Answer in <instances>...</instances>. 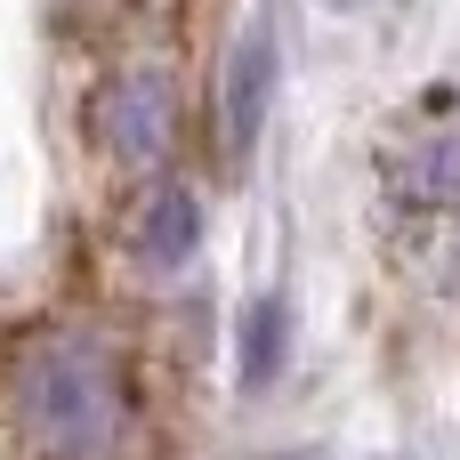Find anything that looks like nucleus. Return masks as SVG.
<instances>
[{"label": "nucleus", "mask_w": 460, "mask_h": 460, "mask_svg": "<svg viewBox=\"0 0 460 460\" xmlns=\"http://www.w3.org/2000/svg\"><path fill=\"white\" fill-rule=\"evenodd\" d=\"M194 243H202L194 194H186V186H162V194L146 202V218H137V259H146V267H178Z\"/></svg>", "instance_id": "4"}, {"label": "nucleus", "mask_w": 460, "mask_h": 460, "mask_svg": "<svg viewBox=\"0 0 460 460\" xmlns=\"http://www.w3.org/2000/svg\"><path fill=\"white\" fill-rule=\"evenodd\" d=\"M24 429L57 460H105L121 437V372L97 340H40L24 356Z\"/></svg>", "instance_id": "1"}, {"label": "nucleus", "mask_w": 460, "mask_h": 460, "mask_svg": "<svg viewBox=\"0 0 460 460\" xmlns=\"http://www.w3.org/2000/svg\"><path fill=\"white\" fill-rule=\"evenodd\" d=\"M283 340H291V315H283V299H259V307L243 315V380H251V388H267V380H275V364H283Z\"/></svg>", "instance_id": "5"}, {"label": "nucleus", "mask_w": 460, "mask_h": 460, "mask_svg": "<svg viewBox=\"0 0 460 460\" xmlns=\"http://www.w3.org/2000/svg\"><path fill=\"white\" fill-rule=\"evenodd\" d=\"M267 97H275V32L251 24L226 57V146L251 154L259 146V121H267Z\"/></svg>", "instance_id": "2"}, {"label": "nucleus", "mask_w": 460, "mask_h": 460, "mask_svg": "<svg viewBox=\"0 0 460 460\" xmlns=\"http://www.w3.org/2000/svg\"><path fill=\"white\" fill-rule=\"evenodd\" d=\"M105 146H113L121 162H154V154L170 146V97H162L154 73H137V81H121V89L105 97Z\"/></svg>", "instance_id": "3"}]
</instances>
